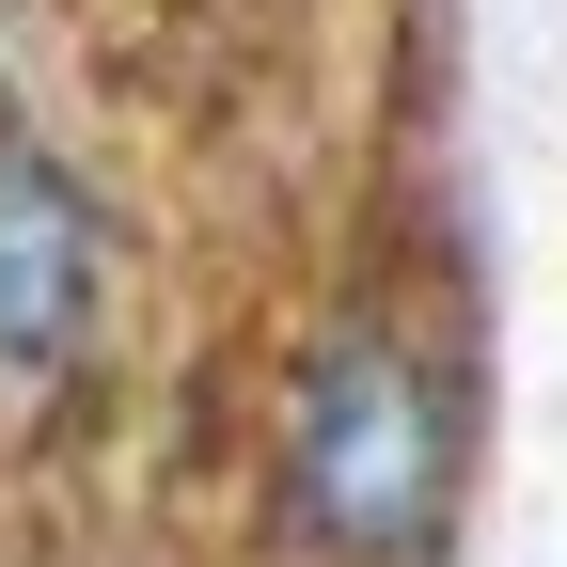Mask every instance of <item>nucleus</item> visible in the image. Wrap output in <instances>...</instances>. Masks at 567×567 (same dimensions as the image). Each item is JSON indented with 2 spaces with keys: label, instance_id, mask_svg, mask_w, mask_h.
Wrapping results in <instances>:
<instances>
[{
  "label": "nucleus",
  "instance_id": "2",
  "mask_svg": "<svg viewBox=\"0 0 567 567\" xmlns=\"http://www.w3.org/2000/svg\"><path fill=\"white\" fill-rule=\"evenodd\" d=\"M95 284H111L95 189L32 126H0V379H63L80 363L95 347Z\"/></svg>",
  "mask_w": 567,
  "mask_h": 567
},
{
  "label": "nucleus",
  "instance_id": "1",
  "mask_svg": "<svg viewBox=\"0 0 567 567\" xmlns=\"http://www.w3.org/2000/svg\"><path fill=\"white\" fill-rule=\"evenodd\" d=\"M284 520L331 567H425L457 520V379L410 331H331L284 394Z\"/></svg>",
  "mask_w": 567,
  "mask_h": 567
}]
</instances>
